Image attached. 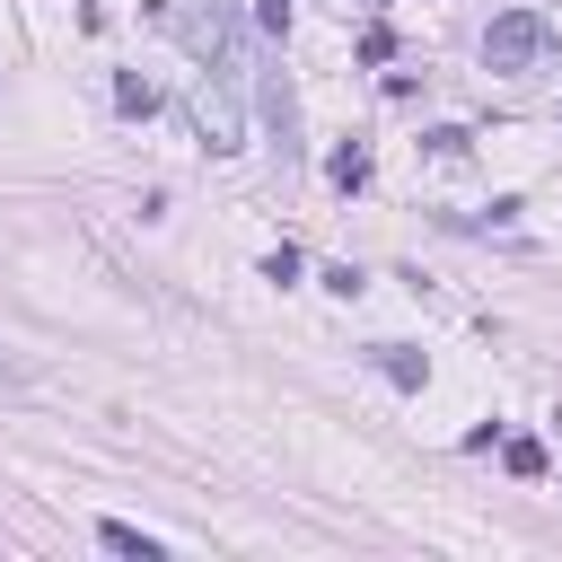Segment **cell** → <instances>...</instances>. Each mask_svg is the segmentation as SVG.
<instances>
[{
    "instance_id": "1",
    "label": "cell",
    "mask_w": 562,
    "mask_h": 562,
    "mask_svg": "<svg viewBox=\"0 0 562 562\" xmlns=\"http://www.w3.org/2000/svg\"><path fill=\"white\" fill-rule=\"evenodd\" d=\"M544 53H553V26H544L536 9H501V18L483 26V61H492V70H536Z\"/></svg>"
},
{
    "instance_id": "2",
    "label": "cell",
    "mask_w": 562,
    "mask_h": 562,
    "mask_svg": "<svg viewBox=\"0 0 562 562\" xmlns=\"http://www.w3.org/2000/svg\"><path fill=\"white\" fill-rule=\"evenodd\" d=\"M97 544H105V553H140V562H158V536L132 527V518H97Z\"/></svg>"
},
{
    "instance_id": "3",
    "label": "cell",
    "mask_w": 562,
    "mask_h": 562,
    "mask_svg": "<svg viewBox=\"0 0 562 562\" xmlns=\"http://www.w3.org/2000/svg\"><path fill=\"white\" fill-rule=\"evenodd\" d=\"M378 369H386L395 386H422V351H404V342H378Z\"/></svg>"
},
{
    "instance_id": "4",
    "label": "cell",
    "mask_w": 562,
    "mask_h": 562,
    "mask_svg": "<svg viewBox=\"0 0 562 562\" xmlns=\"http://www.w3.org/2000/svg\"><path fill=\"white\" fill-rule=\"evenodd\" d=\"M114 105H123V114H158V88H149V79H123Z\"/></svg>"
},
{
    "instance_id": "5",
    "label": "cell",
    "mask_w": 562,
    "mask_h": 562,
    "mask_svg": "<svg viewBox=\"0 0 562 562\" xmlns=\"http://www.w3.org/2000/svg\"><path fill=\"white\" fill-rule=\"evenodd\" d=\"M501 465H509V474H544V448H536V439H509Z\"/></svg>"
},
{
    "instance_id": "6",
    "label": "cell",
    "mask_w": 562,
    "mask_h": 562,
    "mask_svg": "<svg viewBox=\"0 0 562 562\" xmlns=\"http://www.w3.org/2000/svg\"><path fill=\"white\" fill-rule=\"evenodd\" d=\"M369 176V149H334V184H360Z\"/></svg>"
},
{
    "instance_id": "7",
    "label": "cell",
    "mask_w": 562,
    "mask_h": 562,
    "mask_svg": "<svg viewBox=\"0 0 562 562\" xmlns=\"http://www.w3.org/2000/svg\"><path fill=\"white\" fill-rule=\"evenodd\" d=\"M255 18H263V35H281L290 26V0H255Z\"/></svg>"
},
{
    "instance_id": "8",
    "label": "cell",
    "mask_w": 562,
    "mask_h": 562,
    "mask_svg": "<svg viewBox=\"0 0 562 562\" xmlns=\"http://www.w3.org/2000/svg\"><path fill=\"white\" fill-rule=\"evenodd\" d=\"M0 386H18V360H9V351H0Z\"/></svg>"
}]
</instances>
